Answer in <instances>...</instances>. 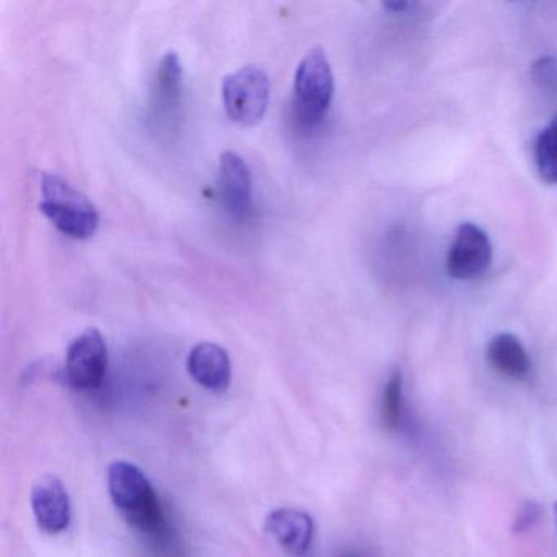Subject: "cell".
<instances>
[{
  "label": "cell",
  "instance_id": "obj_1",
  "mask_svg": "<svg viewBox=\"0 0 557 557\" xmlns=\"http://www.w3.org/2000/svg\"><path fill=\"white\" fill-rule=\"evenodd\" d=\"M110 497L122 517L143 533L164 530V508L148 475L128 461H115L107 474Z\"/></svg>",
  "mask_w": 557,
  "mask_h": 557
},
{
  "label": "cell",
  "instance_id": "obj_2",
  "mask_svg": "<svg viewBox=\"0 0 557 557\" xmlns=\"http://www.w3.org/2000/svg\"><path fill=\"white\" fill-rule=\"evenodd\" d=\"M40 211L73 239H89L100 223L96 205L57 174L41 175Z\"/></svg>",
  "mask_w": 557,
  "mask_h": 557
},
{
  "label": "cell",
  "instance_id": "obj_3",
  "mask_svg": "<svg viewBox=\"0 0 557 557\" xmlns=\"http://www.w3.org/2000/svg\"><path fill=\"white\" fill-rule=\"evenodd\" d=\"M334 89V73L327 54L321 47L312 48L296 67L293 86L296 119L305 126L321 123L331 107Z\"/></svg>",
  "mask_w": 557,
  "mask_h": 557
},
{
  "label": "cell",
  "instance_id": "obj_4",
  "mask_svg": "<svg viewBox=\"0 0 557 557\" xmlns=\"http://www.w3.org/2000/svg\"><path fill=\"white\" fill-rule=\"evenodd\" d=\"M221 97L233 122L253 125L263 119L269 109V74L259 64H246L224 77Z\"/></svg>",
  "mask_w": 557,
  "mask_h": 557
},
{
  "label": "cell",
  "instance_id": "obj_5",
  "mask_svg": "<svg viewBox=\"0 0 557 557\" xmlns=\"http://www.w3.org/2000/svg\"><path fill=\"white\" fill-rule=\"evenodd\" d=\"M109 368L106 338L97 329L77 335L67 348L64 360V381L74 389H96L102 384Z\"/></svg>",
  "mask_w": 557,
  "mask_h": 557
},
{
  "label": "cell",
  "instance_id": "obj_6",
  "mask_svg": "<svg viewBox=\"0 0 557 557\" xmlns=\"http://www.w3.org/2000/svg\"><path fill=\"white\" fill-rule=\"evenodd\" d=\"M491 262L492 244L487 234L475 224H461L446 257L448 275L468 282L484 275Z\"/></svg>",
  "mask_w": 557,
  "mask_h": 557
},
{
  "label": "cell",
  "instance_id": "obj_7",
  "mask_svg": "<svg viewBox=\"0 0 557 557\" xmlns=\"http://www.w3.org/2000/svg\"><path fill=\"white\" fill-rule=\"evenodd\" d=\"M182 100H184V67L175 51L162 57L152 87L151 110L156 122L165 128H172L181 120Z\"/></svg>",
  "mask_w": 557,
  "mask_h": 557
},
{
  "label": "cell",
  "instance_id": "obj_8",
  "mask_svg": "<svg viewBox=\"0 0 557 557\" xmlns=\"http://www.w3.org/2000/svg\"><path fill=\"white\" fill-rule=\"evenodd\" d=\"M32 510L38 528L48 534L66 531L73 518L67 488L57 475H44L32 488Z\"/></svg>",
  "mask_w": 557,
  "mask_h": 557
},
{
  "label": "cell",
  "instance_id": "obj_9",
  "mask_svg": "<svg viewBox=\"0 0 557 557\" xmlns=\"http://www.w3.org/2000/svg\"><path fill=\"white\" fill-rule=\"evenodd\" d=\"M218 194L234 216L243 218L252 208V174L237 152L221 154L218 165Z\"/></svg>",
  "mask_w": 557,
  "mask_h": 557
},
{
  "label": "cell",
  "instance_id": "obj_10",
  "mask_svg": "<svg viewBox=\"0 0 557 557\" xmlns=\"http://www.w3.org/2000/svg\"><path fill=\"white\" fill-rule=\"evenodd\" d=\"M265 530L286 553L302 557L311 549L315 524L306 511L283 507L269 513Z\"/></svg>",
  "mask_w": 557,
  "mask_h": 557
},
{
  "label": "cell",
  "instance_id": "obj_11",
  "mask_svg": "<svg viewBox=\"0 0 557 557\" xmlns=\"http://www.w3.org/2000/svg\"><path fill=\"white\" fill-rule=\"evenodd\" d=\"M188 374L211 393H223L231 383V358L220 345L201 342L187 358Z\"/></svg>",
  "mask_w": 557,
  "mask_h": 557
},
{
  "label": "cell",
  "instance_id": "obj_12",
  "mask_svg": "<svg viewBox=\"0 0 557 557\" xmlns=\"http://www.w3.org/2000/svg\"><path fill=\"white\" fill-rule=\"evenodd\" d=\"M487 358L505 376L521 380L530 373L531 361L521 342L511 334H498L488 342Z\"/></svg>",
  "mask_w": 557,
  "mask_h": 557
},
{
  "label": "cell",
  "instance_id": "obj_13",
  "mask_svg": "<svg viewBox=\"0 0 557 557\" xmlns=\"http://www.w3.org/2000/svg\"><path fill=\"white\" fill-rule=\"evenodd\" d=\"M534 162L540 177L546 184L557 185V116L537 136Z\"/></svg>",
  "mask_w": 557,
  "mask_h": 557
},
{
  "label": "cell",
  "instance_id": "obj_14",
  "mask_svg": "<svg viewBox=\"0 0 557 557\" xmlns=\"http://www.w3.org/2000/svg\"><path fill=\"white\" fill-rule=\"evenodd\" d=\"M403 376L399 371H394L387 380L383 394V422L387 429L397 430L403 423Z\"/></svg>",
  "mask_w": 557,
  "mask_h": 557
},
{
  "label": "cell",
  "instance_id": "obj_15",
  "mask_svg": "<svg viewBox=\"0 0 557 557\" xmlns=\"http://www.w3.org/2000/svg\"><path fill=\"white\" fill-rule=\"evenodd\" d=\"M540 515L541 507L536 502H524L523 507L520 508V511L517 513V518H515L513 531H517V533L527 531L528 528H531L536 523Z\"/></svg>",
  "mask_w": 557,
  "mask_h": 557
},
{
  "label": "cell",
  "instance_id": "obj_16",
  "mask_svg": "<svg viewBox=\"0 0 557 557\" xmlns=\"http://www.w3.org/2000/svg\"><path fill=\"white\" fill-rule=\"evenodd\" d=\"M341 557H363L361 554L358 553H344Z\"/></svg>",
  "mask_w": 557,
  "mask_h": 557
},
{
  "label": "cell",
  "instance_id": "obj_17",
  "mask_svg": "<svg viewBox=\"0 0 557 557\" xmlns=\"http://www.w3.org/2000/svg\"><path fill=\"white\" fill-rule=\"evenodd\" d=\"M554 508H556V518H557V504H556V507H554Z\"/></svg>",
  "mask_w": 557,
  "mask_h": 557
}]
</instances>
